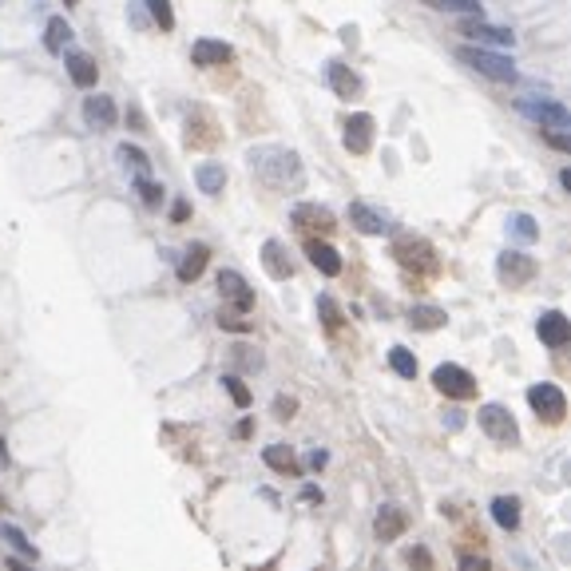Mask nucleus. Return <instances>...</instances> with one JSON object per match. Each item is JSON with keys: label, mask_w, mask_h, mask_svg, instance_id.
<instances>
[{"label": "nucleus", "mask_w": 571, "mask_h": 571, "mask_svg": "<svg viewBox=\"0 0 571 571\" xmlns=\"http://www.w3.org/2000/svg\"><path fill=\"white\" fill-rule=\"evenodd\" d=\"M548 143H551L556 151H571V139L564 135V127H548Z\"/></svg>", "instance_id": "ea45409f"}, {"label": "nucleus", "mask_w": 571, "mask_h": 571, "mask_svg": "<svg viewBox=\"0 0 571 571\" xmlns=\"http://www.w3.org/2000/svg\"><path fill=\"white\" fill-rule=\"evenodd\" d=\"M496 274H500V282H508V286H527L535 278V262L519 250H504L496 262Z\"/></svg>", "instance_id": "f8f14e48"}, {"label": "nucleus", "mask_w": 571, "mask_h": 571, "mask_svg": "<svg viewBox=\"0 0 571 571\" xmlns=\"http://www.w3.org/2000/svg\"><path fill=\"white\" fill-rule=\"evenodd\" d=\"M67 4H75V0H67Z\"/></svg>", "instance_id": "de8ad7c7"}, {"label": "nucleus", "mask_w": 571, "mask_h": 571, "mask_svg": "<svg viewBox=\"0 0 571 571\" xmlns=\"http://www.w3.org/2000/svg\"><path fill=\"white\" fill-rule=\"evenodd\" d=\"M318 313H321V326H326L329 334H337V329L345 326V313H342V305H337L329 294H321V297H318Z\"/></svg>", "instance_id": "c85d7f7f"}, {"label": "nucleus", "mask_w": 571, "mask_h": 571, "mask_svg": "<svg viewBox=\"0 0 571 571\" xmlns=\"http://www.w3.org/2000/svg\"><path fill=\"white\" fill-rule=\"evenodd\" d=\"M135 194H139L143 207H151V210H155L159 202H163V186L151 183V178H135Z\"/></svg>", "instance_id": "473e14b6"}, {"label": "nucleus", "mask_w": 571, "mask_h": 571, "mask_svg": "<svg viewBox=\"0 0 571 571\" xmlns=\"http://www.w3.org/2000/svg\"><path fill=\"white\" fill-rule=\"evenodd\" d=\"M408 567H413V571H432V556L424 548H413V551H408Z\"/></svg>", "instance_id": "58836bf2"}, {"label": "nucleus", "mask_w": 571, "mask_h": 571, "mask_svg": "<svg viewBox=\"0 0 571 571\" xmlns=\"http://www.w3.org/2000/svg\"><path fill=\"white\" fill-rule=\"evenodd\" d=\"M527 405L535 408V416H540L543 424H559L567 416V397L559 385H551V381H540V385L527 389Z\"/></svg>", "instance_id": "20e7f679"}, {"label": "nucleus", "mask_w": 571, "mask_h": 571, "mask_svg": "<svg viewBox=\"0 0 571 571\" xmlns=\"http://www.w3.org/2000/svg\"><path fill=\"white\" fill-rule=\"evenodd\" d=\"M186 215H191V207H186V202H175V207H171V218H175V223H183Z\"/></svg>", "instance_id": "c03bdc74"}, {"label": "nucleus", "mask_w": 571, "mask_h": 571, "mask_svg": "<svg viewBox=\"0 0 571 571\" xmlns=\"http://www.w3.org/2000/svg\"><path fill=\"white\" fill-rule=\"evenodd\" d=\"M476 421H480V429L488 432L496 445H519V424L504 405H484L480 413H476Z\"/></svg>", "instance_id": "39448f33"}, {"label": "nucleus", "mask_w": 571, "mask_h": 571, "mask_svg": "<svg viewBox=\"0 0 571 571\" xmlns=\"http://www.w3.org/2000/svg\"><path fill=\"white\" fill-rule=\"evenodd\" d=\"M8 468V445H4V437H0V472Z\"/></svg>", "instance_id": "a18cd8bd"}, {"label": "nucleus", "mask_w": 571, "mask_h": 571, "mask_svg": "<svg viewBox=\"0 0 571 571\" xmlns=\"http://www.w3.org/2000/svg\"><path fill=\"white\" fill-rule=\"evenodd\" d=\"M349 223H353V230H361V234H389L393 230V218L385 215V210L369 207V202H349Z\"/></svg>", "instance_id": "9b49d317"}, {"label": "nucleus", "mask_w": 571, "mask_h": 571, "mask_svg": "<svg viewBox=\"0 0 571 571\" xmlns=\"http://www.w3.org/2000/svg\"><path fill=\"white\" fill-rule=\"evenodd\" d=\"M305 258H310L313 266H318L326 278H337V274H342V254H337L329 242H321V238H313V234L305 238Z\"/></svg>", "instance_id": "f3484780"}, {"label": "nucleus", "mask_w": 571, "mask_h": 571, "mask_svg": "<svg viewBox=\"0 0 571 571\" xmlns=\"http://www.w3.org/2000/svg\"><path fill=\"white\" fill-rule=\"evenodd\" d=\"M234 56V48L226 44V40H210V36H202V40H194V48H191V59L199 67H210V64H226V59Z\"/></svg>", "instance_id": "aec40b11"}, {"label": "nucleus", "mask_w": 571, "mask_h": 571, "mask_svg": "<svg viewBox=\"0 0 571 571\" xmlns=\"http://www.w3.org/2000/svg\"><path fill=\"white\" fill-rule=\"evenodd\" d=\"M294 230H302L305 238L310 234H329L334 230V210L329 207H318V202H297L294 215H289Z\"/></svg>", "instance_id": "6e6552de"}, {"label": "nucleus", "mask_w": 571, "mask_h": 571, "mask_svg": "<svg viewBox=\"0 0 571 571\" xmlns=\"http://www.w3.org/2000/svg\"><path fill=\"white\" fill-rule=\"evenodd\" d=\"M115 155H119V163H131L135 171H147V167H151V159L143 155L139 147H131V143H119V151H115Z\"/></svg>", "instance_id": "c9c22d12"}, {"label": "nucleus", "mask_w": 571, "mask_h": 571, "mask_svg": "<svg viewBox=\"0 0 571 571\" xmlns=\"http://www.w3.org/2000/svg\"><path fill=\"white\" fill-rule=\"evenodd\" d=\"M326 83L334 88V96H342V99H353L357 91H361V75L349 64H342V59H334V64L326 67Z\"/></svg>", "instance_id": "a211bd4d"}, {"label": "nucleus", "mask_w": 571, "mask_h": 571, "mask_svg": "<svg viewBox=\"0 0 571 571\" xmlns=\"http://www.w3.org/2000/svg\"><path fill=\"white\" fill-rule=\"evenodd\" d=\"M373 131H377V119L369 112H353L345 119V151L349 155H365L373 147Z\"/></svg>", "instance_id": "1a4fd4ad"}, {"label": "nucleus", "mask_w": 571, "mask_h": 571, "mask_svg": "<svg viewBox=\"0 0 571 571\" xmlns=\"http://www.w3.org/2000/svg\"><path fill=\"white\" fill-rule=\"evenodd\" d=\"M67 72H72V83H80V88H96L99 80V64L91 52H67Z\"/></svg>", "instance_id": "412c9836"}, {"label": "nucleus", "mask_w": 571, "mask_h": 571, "mask_svg": "<svg viewBox=\"0 0 571 571\" xmlns=\"http://www.w3.org/2000/svg\"><path fill=\"white\" fill-rule=\"evenodd\" d=\"M432 385H437L445 397H453V400L476 397V377L464 369V365H453V361H445V365L432 369Z\"/></svg>", "instance_id": "423d86ee"}, {"label": "nucleus", "mask_w": 571, "mask_h": 571, "mask_svg": "<svg viewBox=\"0 0 571 571\" xmlns=\"http://www.w3.org/2000/svg\"><path fill=\"white\" fill-rule=\"evenodd\" d=\"M194 183H199L202 194H223V186H226V167H223V163H202L199 171H194Z\"/></svg>", "instance_id": "bb28decb"}, {"label": "nucleus", "mask_w": 571, "mask_h": 571, "mask_svg": "<svg viewBox=\"0 0 571 571\" xmlns=\"http://www.w3.org/2000/svg\"><path fill=\"white\" fill-rule=\"evenodd\" d=\"M456 59L464 67H472L476 75H484V80H496V83H512L516 80V64L512 56H500V52H488V48H456Z\"/></svg>", "instance_id": "f03ea898"}, {"label": "nucleus", "mask_w": 571, "mask_h": 571, "mask_svg": "<svg viewBox=\"0 0 571 571\" xmlns=\"http://www.w3.org/2000/svg\"><path fill=\"white\" fill-rule=\"evenodd\" d=\"M445 321H448V313L440 310V305H413V310H408V326H413V329H424V334L440 329Z\"/></svg>", "instance_id": "393cba45"}, {"label": "nucleus", "mask_w": 571, "mask_h": 571, "mask_svg": "<svg viewBox=\"0 0 571 571\" xmlns=\"http://www.w3.org/2000/svg\"><path fill=\"white\" fill-rule=\"evenodd\" d=\"M254 171H258L262 183L270 186H297L302 183V159L294 155V151H282V147H270V151H254L250 155Z\"/></svg>", "instance_id": "f257e3e1"}, {"label": "nucleus", "mask_w": 571, "mask_h": 571, "mask_svg": "<svg viewBox=\"0 0 571 571\" xmlns=\"http://www.w3.org/2000/svg\"><path fill=\"white\" fill-rule=\"evenodd\" d=\"M0 540H4L8 548H16V551H20L24 559H36V548H32V540H28V535H24L16 524H0Z\"/></svg>", "instance_id": "c756f323"}, {"label": "nucleus", "mask_w": 571, "mask_h": 571, "mask_svg": "<svg viewBox=\"0 0 571 571\" xmlns=\"http://www.w3.org/2000/svg\"><path fill=\"white\" fill-rule=\"evenodd\" d=\"M492 519H496L504 532H516L519 527V500L516 496H496L492 500Z\"/></svg>", "instance_id": "cd10ccee"}, {"label": "nucleus", "mask_w": 571, "mask_h": 571, "mask_svg": "<svg viewBox=\"0 0 571 571\" xmlns=\"http://www.w3.org/2000/svg\"><path fill=\"white\" fill-rule=\"evenodd\" d=\"M535 334H540L543 345L564 349L571 342V321L559 310H548V313H540V321H535Z\"/></svg>", "instance_id": "ddd939ff"}, {"label": "nucleus", "mask_w": 571, "mask_h": 571, "mask_svg": "<svg viewBox=\"0 0 571 571\" xmlns=\"http://www.w3.org/2000/svg\"><path fill=\"white\" fill-rule=\"evenodd\" d=\"M393 258L405 270H424V274H437V250H432V242H424V238H416V234H400L397 238V242H393Z\"/></svg>", "instance_id": "7ed1b4c3"}, {"label": "nucleus", "mask_w": 571, "mask_h": 571, "mask_svg": "<svg viewBox=\"0 0 571 571\" xmlns=\"http://www.w3.org/2000/svg\"><path fill=\"white\" fill-rule=\"evenodd\" d=\"M294 408H297V405H294L289 397H278V400H274V413L282 416V421H286V416H294Z\"/></svg>", "instance_id": "79ce46f5"}, {"label": "nucleus", "mask_w": 571, "mask_h": 571, "mask_svg": "<svg viewBox=\"0 0 571 571\" xmlns=\"http://www.w3.org/2000/svg\"><path fill=\"white\" fill-rule=\"evenodd\" d=\"M4 567H8V571H32V559H16V556H12Z\"/></svg>", "instance_id": "37998d69"}, {"label": "nucleus", "mask_w": 571, "mask_h": 571, "mask_svg": "<svg viewBox=\"0 0 571 571\" xmlns=\"http://www.w3.org/2000/svg\"><path fill=\"white\" fill-rule=\"evenodd\" d=\"M389 365H393L397 377H408V381L416 377V357L408 353L405 345H393V349H389Z\"/></svg>", "instance_id": "7c9ffc66"}, {"label": "nucleus", "mask_w": 571, "mask_h": 571, "mask_svg": "<svg viewBox=\"0 0 571 571\" xmlns=\"http://www.w3.org/2000/svg\"><path fill=\"white\" fill-rule=\"evenodd\" d=\"M460 36H468V40H484V44H492V48H504V44H512V28H500V24H484L480 16L476 20H460Z\"/></svg>", "instance_id": "dca6fc26"}, {"label": "nucleus", "mask_w": 571, "mask_h": 571, "mask_svg": "<svg viewBox=\"0 0 571 571\" xmlns=\"http://www.w3.org/2000/svg\"><path fill=\"white\" fill-rule=\"evenodd\" d=\"M218 294H223V302L234 305V313L254 310V289L246 286V278L238 274V270H223V274H218Z\"/></svg>", "instance_id": "9d476101"}, {"label": "nucleus", "mask_w": 571, "mask_h": 571, "mask_svg": "<svg viewBox=\"0 0 571 571\" xmlns=\"http://www.w3.org/2000/svg\"><path fill=\"white\" fill-rule=\"evenodd\" d=\"M432 8H445V12H468V16H480V0H424Z\"/></svg>", "instance_id": "f704fd0d"}, {"label": "nucleus", "mask_w": 571, "mask_h": 571, "mask_svg": "<svg viewBox=\"0 0 571 571\" xmlns=\"http://www.w3.org/2000/svg\"><path fill=\"white\" fill-rule=\"evenodd\" d=\"M67 44H72V24H67L64 16H52V20L44 24V48L59 56Z\"/></svg>", "instance_id": "a878e982"}, {"label": "nucleus", "mask_w": 571, "mask_h": 571, "mask_svg": "<svg viewBox=\"0 0 571 571\" xmlns=\"http://www.w3.org/2000/svg\"><path fill=\"white\" fill-rule=\"evenodd\" d=\"M186 143H191V147H215V143H218L215 115L202 112V107H194L191 119H186Z\"/></svg>", "instance_id": "4468645a"}, {"label": "nucleus", "mask_w": 571, "mask_h": 571, "mask_svg": "<svg viewBox=\"0 0 571 571\" xmlns=\"http://www.w3.org/2000/svg\"><path fill=\"white\" fill-rule=\"evenodd\" d=\"M262 266H266V274H270V278H278V282L294 274V262H289V250H286L282 242H278V238H266V242H262Z\"/></svg>", "instance_id": "6ab92c4d"}, {"label": "nucleus", "mask_w": 571, "mask_h": 571, "mask_svg": "<svg viewBox=\"0 0 571 571\" xmlns=\"http://www.w3.org/2000/svg\"><path fill=\"white\" fill-rule=\"evenodd\" d=\"M83 119H88L96 131H112L119 123V107L112 96H88L83 99Z\"/></svg>", "instance_id": "2eb2a0df"}, {"label": "nucleus", "mask_w": 571, "mask_h": 571, "mask_svg": "<svg viewBox=\"0 0 571 571\" xmlns=\"http://www.w3.org/2000/svg\"><path fill=\"white\" fill-rule=\"evenodd\" d=\"M326 464V453H318V448H313V456H310V468H321Z\"/></svg>", "instance_id": "49530a36"}, {"label": "nucleus", "mask_w": 571, "mask_h": 571, "mask_svg": "<svg viewBox=\"0 0 571 571\" xmlns=\"http://www.w3.org/2000/svg\"><path fill=\"white\" fill-rule=\"evenodd\" d=\"M262 460H266L274 472H282V476H302V464H297V456H294V448L289 445H270L266 453H262Z\"/></svg>", "instance_id": "b1692460"}, {"label": "nucleus", "mask_w": 571, "mask_h": 571, "mask_svg": "<svg viewBox=\"0 0 571 571\" xmlns=\"http://www.w3.org/2000/svg\"><path fill=\"white\" fill-rule=\"evenodd\" d=\"M218 326L230 329V334H246V329H250V321H246L242 313H218Z\"/></svg>", "instance_id": "4c0bfd02"}, {"label": "nucleus", "mask_w": 571, "mask_h": 571, "mask_svg": "<svg viewBox=\"0 0 571 571\" xmlns=\"http://www.w3.org/2000/svg\"><path fill=\"white\" fill-rule=\"evenodd\" d=\"M508 230H512L516 242H535V238H540V226H535L532 215H512L508 218Z\"/></svg>", "instance_id": "2f4dec72"}, {"label": "nucleus", "mask_w": 571, "mask_h": 571, "mask_svg": "<svg viewBox=\"0 0 571 571\" xmlns=\"http://www.w3.org/2000/svg\"><path fill=\"white\" fill-rule=\"evenodd\" d=\"M207 258H210V246L207 242H194L191 250L183 254V262H178V282H194V278L207 270Z\"/></svg>", "instance_id": "5701e85b"}, {"label": "nucleus", "mask_w": 571, "mask_h": 571, "mask_svg": "<svg viewBox=\"0 0 571 571\" xmlns=\"http://www.w3.org/2000/svg\"><path fill=\"white\" fill-rule=\"evenodd\" d=\"M516 107H519V115H527L532 123H540V127H564L567 131V123H571V115H567V107L559 104V99H535V96H524V99H516Z\"/></svg>", "instance_id": "0eeeda50"}, {"label": "nucleus", "mask_w": 571, "mask_h": 571, "mask_svg": "<svg viewBox=\"0 0 571 571\" xmlns=\"http://www.w3.org/2000/svg\"><path fill=\"white\" fill-rule=\"evenodd\" d=\"M147 8H151V20L159 24L163 32H171L175 28V12H171V0H147Z\"/></svg>", "instance_id": "72a5a7b5"}, {"label": "nucleus", "mask_w": 571, "mask_h": 571, "mask_svg": "<svg viewBox=\"0 0 571 571\" xmlns=\"http://www.w3.org/2000/svg\"><path fill=\"white\" fill-rule=\"evenodd\" d=\"M460 571H492V564L484 556H464L460 559Z\"/></svg>", "instance_id": "a19ab883"}, {"label": "nucleus", "mask_w": 571, "mask_h": 571, "mask_svg": "<svg viewBox=\"0 0 571 571\" xmlns=\"http://www.w3.org/2000/svg\"><path fill=\"white\" fill-rule=\"evenodd\" d=\"M223 389L230 393V400H234L238 408H246V405H250V389H246L238 377H223Z\"/></svg>", "instance_id": "e433bc0d"}, {"label": "nucleus", "mask_w": 571, "mask_h": 571, "mask_svg": "<svg viewBox=\"0 0 571 571\" xmlns=\"http://www.w3.org/2000/svg\"><path fill=\"white\" fill-rule=\"evenodd\" d=\"M405 524H408V519H405V512H400L397 504H381L377 524H373V527H377V540L389 543V540H397V535L405 532Z\"/></svg>", "instance_id": "4be33fe9"}]
</instances>
